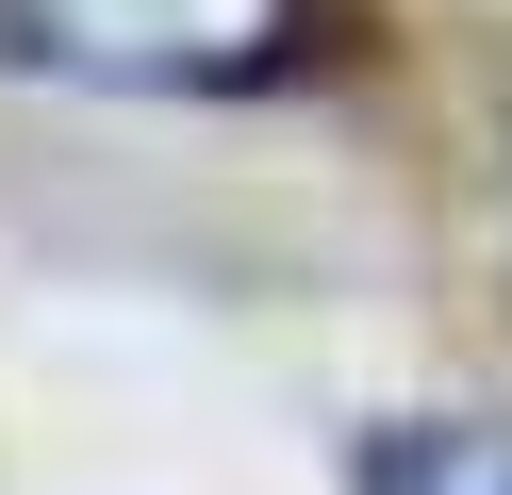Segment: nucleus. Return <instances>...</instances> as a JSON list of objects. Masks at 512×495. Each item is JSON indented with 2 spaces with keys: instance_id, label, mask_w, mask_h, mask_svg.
Returning <instances> with one entry per match:
<instances>
[{
  "instance_id": "nucleus-2",
  "label": "nucleus",
  "mask_w": 512,
  "mask_h": 495,
  "mask_svg": "<svg viewBox=\"0 0 512 495\" xmlns=\"http://www.w3.org/2000/svg\"><path fill=\"white\" fill-rule=\"evenodd\" d=\"M347 495H512V429H463V413H413L364 446Z\"/></svg>"
},
{
  "instance_id": "nucleus-1",
  "label": "nucleus",
  "mask_w": 512,
  "mask_h": 495,
  "mask_svg": "<svg viewBox=\"0 0 512 495\" xmlns=\"http://www.w3.org/2000/svg\"><path fill=\"white\" fill-rule=\"evenodd\" d=\"M314 0H0V33L83 83H265Z\"/></svg>"
}]
</instances>
